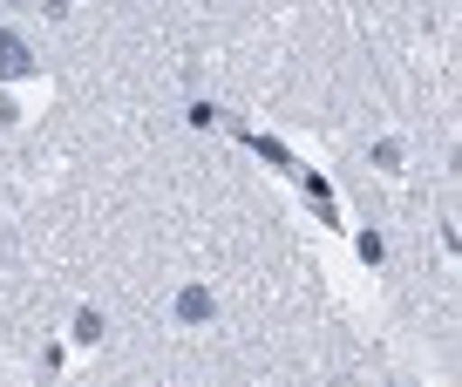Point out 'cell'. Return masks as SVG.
Listing matches in <instances>:
<instances>
[{"instance_id": "cell-1", "label": "cell", "mask_w": 462, "mask_h": 387, "mask_svg": "<svg viewBox=\"0 0 462 387\" xmlns=\"http://www.w3.org/2000/svg\"><path fill=\"white\" fill-rule=\"evenodd\" d=\"M28 69H34V48H28V34L0 28V82H21Z\"/></svg>"}, {"instance_id": "cell-2", "label": "cell", "mask_w": 462, "mask_h": 387, "mask_svg": "<svg viewBox=\"0 0 462 387\" xmlns=\"http://www.w3.org/2000/svg\"><path fill=\"white\" fill-rule=\"evenodd\" d=\"M177 319H211V292L184 286V292H177Z\"/></svg>"}]
</instances>
